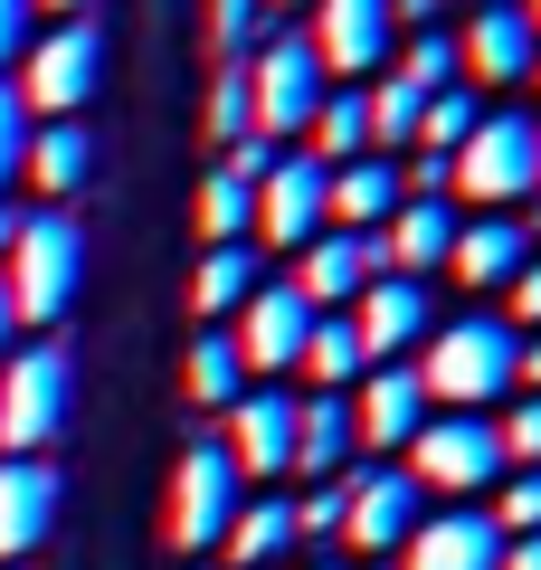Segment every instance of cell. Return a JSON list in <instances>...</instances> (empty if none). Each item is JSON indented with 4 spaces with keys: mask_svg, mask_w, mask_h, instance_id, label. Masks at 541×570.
<instances>
[{
    "mask_svg": "<svg viewBox=\"0 0 541 570\" xmlns=\"http://www.w3.org/2000/svg\"><path fill=\"white\" fill-rule=\"evenodd\" d=\"M513 371H522V333L503 314H456L419 343V381H427V409H503L513 400Z\"/></svg>",
    "mask_w": 541,
    "mask_h": 570,
    "instance_id": "obj_1",
    "label": "cell"
},
{
    "mask_svg": "<svg viewBox=\"0 0 541 570\" xmlns=\"http://www.w3.org/2000/svg\"><path fill=\"white\" fill-rule=\"evenodd\" d=\"M77 276H86V228L67 219V209H39V219H20V238H10V257H0V305H10V333H48L67 305H77Z\"/></svg>",
    "mask_w": 541,
    "mask_h": 570,
    "instance_id": "obj_2",
    "label": "cell"
},
{
    "mask_svg": "<svg viewBox=\"0 0 541 570\" xmlns=\"http://www.w3.org/2000/svg\"><path fill=\"white\" fill-rule=\"evenodd\" d=\"M446 190H465L475 209H522L541 190V115H522V105H484L475 134L446 153Z\"/></svg>",
    "mask_w": 541,
    "mask_h": 570,
    "instance_id": "obj_3",
    "label": "cell"
},
{
    "mask_svg": "<svg viewBox=\"0 0 541 570\" xmlns=\"http://www.w3.org/2000/svg\"><path fill=\"white\" fill-rule=\"evenodd\" d=\"M238 67H247V134H257V142H276V153H285V142L314 134L333 77H323V58L304 48V29H266Z\"/></svg>",
    "mask_w": 541,
    "mask_h": 570,
    "instance_id": "obj_4",
    "label": "cell"
},
{
    "mask_svg": "<svg viewBox=\"0 0 541 570\" xmlns=\"http://www.w3.org/2000/svg\"><path fill=\"white\" fill-rule=\"evenodd\" d=\"M400 466H409L419 494H446V504H475V494H494L513 475L494 419H475V409H427V428L400 448Z\"/></svg>",
    "mask_w": 541,
    "mask_h": 570,
    "instance_id": "obj_5",
    "label": "cell"
},
{
    "mask_svg": "<svg viewBox=\"0 0 541 570\" xmlns=\"http://www.w3.org/2000/svg\"><path fill=\"white\" fill-rule=\"evenodd\" d=\"M96 86H105V29L96 20H58V29H39V39L20 48V86H10V96L39 105L48 124H77L86 105H96Z\"/></svg>",
    "mask_w": 541,
    "mask_h": 570,
    "instance_id": "obj_6",
    "label": "cell"
},
{
    "mask_svg": "<svg viewBox=\"0 0 541 570\" xmlns=\"http://www.w3.org/2000/svg\"><path fill=\"white\" fill-rule=\"evenodd\" d=\"M67 428V352L58 343H29L0 362V448L10 456H48Z\"/></svg>",
    "mask_w": 541,
    "mask_h": 570,
    "instance_id": "obj_7",
    "label": "cell"
},
{
    "mask_svg": "<svg viewBox=\"0 0 541 570\" xmlns=\"http://www.w3.org/2000/svg\"><path fill=\"white\" fill-rule=\"evenodd\" d=\"M219 456L238 466V485H276V475H295V390L276 381H247L238 400L219 409Z\"/></svg>",
    "mask_w": 541,
    "mask_h": 570,
    "instance_id": "obj_8",
    "label": "cell"
},
{
    "mask_svg": "<svg viewBox=\"0 0 541 570\" xmlns=\"http://www.w3.org/2000/svg\"><path fill=\"white\" fill-rule=\"evenodd\" d=\"M238 504H247L238 466L219 456V438H200V448H180V466H171L161 542H171V551H219V532H228V513H238Z\"/></svg>",
    "mask_w": 541,
    "mask_h": 570,
    "instance_id": "obj_9",
    "label": "cell"
},
{
    "mask_svg": "<svg viewBox=\"0 0 541 570\" xmlns=\"http://www.w3.org/2000/svg\"><path fill=\"white\" fill-rule=\"evenodd\" d=\"M419 523H427V494L409 485V466L342 475V551H352V561H400V542Z\"/></svg>",
    "mask_w": 541,
    "mask_h": 570,
    "instance_id": "obj_10",
    "label": "cell"
},
{
    "mask_svg": "<svg viewBox=\"0 0 541 570\" xmlns=\"http://www.w3.org/2000/svg\"><path fill=\"white\" fill-rule=\"evenodd\" d=\"M456 39V77L475 86V96H494V86H522L541 58L532 20H522V0H465V20L446 29Z\"/></svg>",
    "mask_w": 541,
    "mask_h": 570,
    "instance_id": "obj_11",
    "label": "cell"
},
{
    "mask_svg": "<svg viewBox=\"0 0 541 570\" xmlns=\"http://www.w3.org/2000/svg\"><path fill=\"white\" fill-rule=\"evenodd\" d=\"M219 333H228V352H238V371H247V381H276V371H295V362H304L314 305H304V295H295L285 276H266V285L247 295L238 314H228Z\"/></svg>",
    "mask_w": 541,
    "mask_h": 570,
    "instance_id": "obj_12",
    "label": "cell"
},
{
    "mask_svg": "<svg viewBox=\"0 0 541 570\" xmlns=\"http://www.w3.org/2000/svg\"><path fill=\"white\" fill-rule=\"evenodd\" d=\"M304 48L323 58V77H381L390 48H400V20H390V0H314L304 10Z\"/></svg>",
    "mask_w": 541,
    "mask_h": 570,
    "instance_id": "obj_13",
    "label": "cell"
},
{
    "mask_svg": "<svg viewBox=\"0 0 541 570\" xmlns=\"http://www.w3.org/2000/svg\"><path fill=\"white\" fill-rule=\"evenodd\" d=\"M323 181H333V171H323L314 153H276V163H266V181H257V247H276V257L314 247L323 228H333Z\"/></svg>",
    "mask_w": 541,
    "mask_h": 570,
    "instance_id": "obj_14",
    "label": "cell"
},
{
    "mask_svg": "<svg viewBox=\"0 0 541 570\" xmlns=\"http://www.w3.org/2000/svg\"><path fill=\"white\" fill-rule=\"evenodd\" d=\"M371 276H381V238H361V228H323L314 247H295V276H285V285H295L314 314H352Z\"/></svg>",
    "mask_w": 541,
    "mask_h": 570,
    "instance_id": "obj_15",
    "label": "cell"
},
{
    "mask_svg": "<svg viewBox=\"0 0 541 570\" xmlns=\"http://www.w3.org/2000/svg\"><path fill=\"white\" fill-rule=\"evenodd\" d=\"M352 428H361V448H381V456H400L409 438L427 428V381H419V362H371L352 381Z\"/></svg>",
    "mask_w": 541,
    "mask_h": 570,
    "instance_id": "obj_16",
    "label": "cell"
},
{
    "mask_svg": "<svg viewBox=\"0 0 541 570\" xmlns=\"http://www.w3.org/2000/svg\"><path fill=\"white\" fill-rule=\"evenodd\" d=\"M532 266V238H522L513 209H475V219H456V247H446V276L465 285V295H513V276Z\"/></svg>",
    "mask_w": 541,
    "mask_h": 570,
    "instance_id": "obj_17",
    "label": "cell"
},
{
    "mask_svg": "<svg viewBox=\"0 0 541 570\" xmlns=\"http://www.w3.org/2000/svg\"><path fill=\"white\" fill-rule=\"evenodd\" d=\"M352 324H361V352H371V362H409V352L437 333V305H427L419 276H371L361 305H352Z\"/></svg>",
    "mask_w": 541,
    "mask_h": 570,
    "instance_id": "obj_18",
    "label": "cell"
},
{
    "mask_svg": "<svg viewBox=\"0 0 541 570\" xmlns=\"http://www.w3.org/2000/svg\"><path fill=\"white\" fill-rule=\"evenodd\" d=\"M390 570H503V532H494V513L446 504V513H427V523L400 542Z\"/></svg>",
    "mask_w": 541,
    "mask_h": 570,
    "instance_id": "obj_19",
    "label": "cell"
},
{
    "mask_svg": "<svg viewBox=\"0 0 541 570\" xmlns=\"http://www.w3.org/2000/svg\"><path fill=\"white\" fill-rule=\"evenodd\" d=\"M48 532H58V466L48 456H0V561H29Z\"/></svg>",
    "mask_w": 541,
    "mask_h": 570,
    "instance_id": "obj_20",
    "label": "cell"
},
{
    "mask_svg": "<svg viewBox=\"0 0 541 570\" xmlns=\"http://www.w3.org/2000/svg\"><path fill=\"white\" fill-rule=\"evenodd\" d=\"M352 390H314V400H295V475L304 485H333V475H352Z\"/></svg>",
    "mask_w": 541,
    "mask_h": 570,
    "instance_id": "obj_21",
    "label": "cell"
},
{
    "mask_svg": "<svg viewBox=\"0 0 541 570\" xmlns=\"http://www.w3.org/2000/svg\"><path fill=\"white\" fill-rule=\"evenodd\" d=\"M446 247H456V209L446 200H400L381 219V276H437L446 266Z\"/></svg>",
    "mask_w": 541,
    "mask_h": 570,
    "instance_id": "obj_22",
    "label": "cell"
},
{
    "mask_svg": "<svg viewBox=\"0 0 541 570\" xmlns=\"http://www.w3.org/2000/svg\"><path fill=\"white\" fill-rule=\"evenodd\" d=\"M323 200H333V228H361V238H381V219L409 200V181H400V163H390V153H361V163H333Z\"/></svg>",
    "mask_w": 541,
    "mask_h": 570,
    "instance_id": "obj_23",
    "label": "cell"
},
{
    "mask_svg": "<svg viewBox=\"0 0 541 570\" xmlns=\"http://www.w3.org/2000/svg\"><path fill=\"white\" fill-rule=\"evenodd\" d=\"M20 171H29V190H39L48 209H67L86 190V171H96V134H86V124H39L29 153H20Z\"/></svg>",
    "mask_w": 541,
    "mask_h": 570,
    "instance_id": "obj_24",
    "label": "cell"
},
{
    "mask_svg": "<svg viewBox=\"0 0 541 570\" xmlns=\"http://www.w3.org/2000/svg\"><path fill=\"white\" fill-rule=\"evenodd\" d=\"M219 561H238V570L295 561V504H285V494H247V504L228 513V532H219Z\"/></svg>",
    "mask_w": 541,
    "mask_h": 570,
    "instance_id": "obj_25",
    "label": "cell"
},
{
    "mask_svg": "<svg viewBox=\"0 0 541 570\" xmlns=\"http://www.w3.org/2000/svg\"><path fill=\"white\" fill-rule=\"evenodd\" d=\"M257 285H266V257H257V238H238V247H209V257H200V276H190V305H200V324H228V314H238Z\"/></svg>",
    "mask_w": 541,
    "mask_h": 570,
    "instance_id": "obj_26",
    "label": "cell"
},
{
    "mask_svg": "<svg viewBox=\"0 0 541 570\" xmlns=\"http://www.w3.org/2000/svg\"><path fill=\"white\" fill-rule=\"evenodd\" d=\"M257 181H266V171H238V163H219V171L200 181V228H209V247L257 238Z\"/></svg>",
    "mask_w": 541,
    "mask_h": 570,
    "instance_id": "obj_27",
    "label": "cell"
},
{
    "mask_svg": "<svg viewBox=\"0 0 541 570\" xmlns=\"http://www.w3.org/2000/svg\"><path fill=\"white\" fill-rule=\"evenodd\" d=\"M304 381H314V390H352L361 381V371H371V352H361V324H352V314H314V333H304Z\"/></svg>",
    "mask_w": 541,
    "mask_h": 570,
    "instance_id": "obj_28",
    "label": "cell"
},
{
    "mask_svg": "<svg viewBox=\"0 0 541 570\" xmlns=\"http://www.w3.org/2000/svg\"><path fill=\"white\" fill-rule=\"evenodd\" d=\"M180 390H190V409H209V419H219V409L247 390V371H238V352H228V333H190V352H180Z\"/></svg>",
    "mask_w": 541,
    "mask_h": 570,
    "instance_id": "obj_29",
    "label": "cell"
},
{
    "mask_svg": "<svg viewBox=\"0 0 541 570\" xmlns=\"http://www.w3.org/2000/svg\"><path fill=\"white\" fill-rule=\"evenodd\" d=\"M304 153H314L323 171L371 153V105H361V86H333V96H323V115H314V134H304Z\"/></svg>",
    "mask_w": 541,
    "mask_h": 570,
    "instance_id": "obj_30",
    "label": "cell"
},
{
    "mask_svg": "<svg viewBox=\"0 0 541 570\" xmlns=\"http://www.w3.org/2000/svg\"><path fill=\"white\" fill-rule=\"evenodd\" d=\"M361 105H371V153H390V163H400L409 142H419L427 96H419V86H400V77H381V86H361Z\"/></svg>",
    "mask_w": 541,
    "mask_h": 570,
    "instance_id": "obj_31",
    "label": "cell"
},
{
    "mask_svg": "<svg viewBox=\"0 0 541 570\" xmlns=\"http://www.w3.org/2000/svg\"><path fill=\"white\" fill-rule=\"evenodd\" d=\"M390 77L419 86V96H446V86H465V77H456V39H446V29H409V39L390 48Z\"/></svg>",
    "mask_w": 541,
    "mask_h": 570,
    "instance_id": "obj_32",
    "label": "cell"
},
{
    "mask_svg": "<svg viewBox=\"0 0 541 570\" xmlns=\"http://www.w3.org/2000/svg\"><path fill=\"white\" fill-rule=\"evenodd\" d=\"M475 115H484L475 86H446V96H427V115H419V153H437V163H446V153L475 134Z\"/></svg>",
    "mask_w": 541,
    "mask_h": 570,
    "instance_id": "obj_33",
    "label": "cell"
},
{
    "mask_svg": "<svg viewBox=\"0 0 541 570\" xmlns=\"http://www.w3.org/2000/svg\"><path fill=\"white\" fill-rule=\"evenodd\" d=\"M494 438H503V466H541V390H513L494 409Z\"/></svg>",
    "mask_w": 541,
    "mask_h": 570,
    "instance_id": "obj_34",
    "label": "cell"
},
{
    "mask_svg": "<svg viewBox=\"0 0 541 570\" xmlns=\"http://www.w3.org/2000/svg\"><path fill=\"white\" fill-rule=\"evenodd\" d=\"M257 39H266V0H209V48H219L228 67H238Z\"/></svg>",
    "mask_w": 541,
    "mask_h": 570,
    "instance_id": "obj_35",
    "label": "cell"
},
{
    "mask_svg": "<svg viewBox=\"0 0 541 570\" xmlns=\"http://www.w3.org/2000/svg\"><path fill=\"white\" fill-rule=\"evenodd\" d=\"M494 532H541V466H513L494 485Z\"/></svg>",
    "mask_w": 541,
    "mask_h": 570,
    "instance_id": "obj_36",
    "label": "cell"
},
{
    "mask_svg": "<svg viewBox=\"0 0 541 570\" xmlns=\"http://www.w3.org/2000/svg\"><path fill=\"white\" fill-rule=\"evenodd\" d=\"M304 542H342V475L295 494V551H304Z\"/></svg>",
    "mask_w": 541,
    "mask_h": 570,
    "instance_id": "obj_37",
    "label": "cell"
},
{
    "mask_svg": "<svg viewBox=\"0 0 541 570\" xmlns=\"http://www.w3.org/2000/svg\"><path fill=\"white\" fill-rule=\"evenodd\" d=\"M209 142H247V67H219L209 86Z\"/></svg>",
    "mask_w": 541,
    "mask_h": 570,
    "instance_id": "obj_38",
    "label": "cell"
},
{
    "mask_svg": "<svg viewBox=\"0 0 541 570\" xmlns=\"http://www.w3.org/2000/svg\"><path fill=\"white\" fill-rule=\"evenodd\" d=\"M20 153H29V105L0 86V190L20 181Z\"/></svg>",
    "mask_w": 541,
    "mask_h": 570,
    "instance_id": "obj_39",
    "label": "cell"
},
{
    "mask_svg": "<svg viewBox=\"0 0 541 570\" xmlns=\"http://www.w3.org/2000/svg\"><path fill=\"white\" fill-rule=\"evenodd\" d=\"M503 324H513V333H541V247H532V266L513 276V295H503Z\"/></svg>",
    "mask_w": 541,
    "mask_h": 570,
    "instance_id": "obj_40",
    "label": "cell"
},
{
    "mask_svg": "<svg viewBox=\"0 0 541 570\" xmlns=\"http://www.w3.org/2000/svg\"><path fill=\"white\" fill-rule=\"evenodd\" d=\"M29 10H39V0H0V67H20V48H29Z\"/></svg>",
    "mask_w": 541,
    "mask_h": 570,
    "instance_id": "obj_41",
    "label": "cell"
},
{
    "mask_svg": "<svg viewBox=\"0 0 541 570\" xmlns=\"http://www.w3.org/2000/svg\"><path fill=\"white\" fill-rule=\"evenodd\" d=\"M503 570H541V532H503Z\"/></svg>",
    "mask_w": 541,
    "mask_h": 570,
    "instance_id": "obj_42",
    "label": "cell"
},
{
    "mask_svg": "<svg viewBox=\"0 0 541 570\" xmlns=\"http://www.w3.org/2000/svg\"><path fill=\"white\" fill-rule=\"evenodd\" d=\"M513 390H541V333H522V371H513Z\"/></svg>",
    "mask_w": 541,
    "mask_h": 570,
    "instance_id": "obj_43",
    "label": "cell"
},
{
    "mask_svg": "<svg viewBox=\"0 0 541 570\" xmlns=\"http://www.w3.org/2000/svg\"><path fill=\"white\" fill-rule=\"evenodd\" d=\"M39 10H58V20H96V0H39Z\"/></svg>",
    "mask_w": 541,
    "mask_h": 570,
    "instance_id": "obj_44",
    "label": "cell"
},
{
    "mask_svg": "<svg viewBox=\"0 0 541 570\" xmlns=\"http://www.w3.org/2000/svg\"><path fill=\"white\" fill-rule=\"evenodd\" d=\"M10 238H20V209H10V200H0V257H10Z\"/></svg>",
    "mask_w": 541,
    "mask_h": 570,
    "instance_id": "obj_45",
    "label": "cell"
},
{
    "mask_svg": "<svg viewBox=\"0 0 541 570\" xmlns=\"http://www.w3.org/2000/svg\"><path fill=\"white\" fill-rule=\"evenodd\" d=\"M522 20H532V39H541V0H522Z\"/></svg>",
    "mask_w": 541,
    "mask_h": 570,
    "instance_id": "obj_46",
    "label": "cell"
},
{
    "mask_svg": "<svg viewBox=\"0 0 541 570\" xmlns=\"http://www.w3.org/2000/svg\"><path fill=\"white\" fill-rule=\"evenodd\" d=\"M266 10H314V0H266Z\"/></svg>",
    "mask_w": 541,
    "mask_h": 570,
    "instance_id": "obj_47",
    "label": "cell"
},
{
    "mask_svg": "<svg viewBox=\"0 0 541 570\" xmlns=\"http://www.w3.org/2000/svg\"><path fill=\"white\" fill-rule=\"evenodd\" d=\"M0 343H10V305H0Z\"/></svg>",
    "mask_w": 541,
    "mask_h": 570,
    "instance_id": "obj_48",
    "label": "cell"
},
{
    "mask_svg": "<svg viewBox=\"0 0 541 570\" xmlns=\"http://www.w3.org/2000/svg\"><path fill=\"white\" fill-rule=\"evenodd\" d=\"M437 10H465V0H437Z\"/></svg>",
    "mask_w": 541,
    "mask_h": 570,
    "instance_id": "obj_49",
    "label": "cell"
},
{
    "mask_svg": "<svg viewBox=\"0 0 541 570\" xmlns=\"http://www.w3.org/2000/svg\"><path fill=\"white\" fill-rule=\"evenodd\" d=\"M532 77H541V58H532Z\"/></svg>",
    "mask_w": 541,
    "mask_h": 570,
    "instance_id": "obj_50",
    "label": "cell"
},
{
    "mask_svg": "<svg viewBox=\"0 0 541 570\" xmlns=\"http://www.w3.org/2000/svg\"><path fill=\"white\" fill-rule=\"evenodd\" d=\"M323 570H333V561H323Z\"/></svg>",
    "mask_w": 541,
    "mask_h": 570,
    "instance_id": "obj_51",
    "label": "cell"
}]
</instances>
